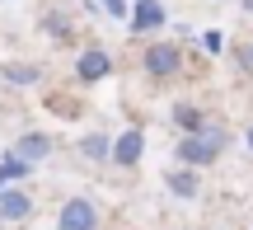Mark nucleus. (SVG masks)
I'll return each instance as SVG.
<instances>
[{
    "label": "nucleus",
    "instance_id": "f257e3e1",
    "mask_svg": "<svg viewBox=\"0 0 253 230\" xmlns=\"http://www.w3.org/2000/svg\"><path fill=\"white\" fill-rule=\"evenodd\" d=\"M230 146V132L225 127H207L202 122L197 132H183L178 141V165H192V169H211Z\"/></svg>",
    "mask_w": 253,
    "mask_h": 230
},
{
    "label": "nucleus",
    "instance_id": "f03ea898",
    "mask_svg": "<svg viewBox=\"0 0 253 230\" xmlns=\"http://www.w3.org/2000/svg\"><path fill=\"white\" fill-rule=\"evenodd\" d=\"M141 71L145 75H155V80H173V75L183 71V52L173 43H150L141 52Z\"/></svg>",
    "mask_w": 253,
    "mask_h": 230
},
{
    "label": "nucleus",
    "instance_id": "7ed1b4c3",
    "mask_svg": "<svg viewBox=\"0 0 253 230\" xmlns=\"http://www.w3.org/2000/svg\"><path fill=\"white\" fill-rule=\"evenodd\" d=\"M56 230H99V202L94 197H71L56 216Z\"/></svg>",
    "mask_w": 253,
    "mask_h": 230
},
{
    "label": "nucleus",
    "instance_id": "20e7f679",
    "mask_svg": "<svg viewBox=\"0 0 253 230\" xmlns=\"http://www.w3.org/2000/svg\"><path fill=\"white\" fill-rule=\"evenodd\" d=\"M141 155H145V132L141 127H122V137L108 146V160L118 169H136V165H141Z\"/></svg>",
    "mask_w": 253,
    "mask_h": 230
},
{
    "label": "nucleus",
    "instance_id": "39448f33",
    "mask_svg": "<svg viewBox=\"0 0 253 230\" xmlns=\"http://www.w3.org/2000/svg\"><path fill=\"white\" fill-rule=\"evenodd\" d=\"M126 19H131L136 33H160V28L169 24V9H164V0H136V5L126 9Z\"/></svg>",
    "mask_w": 253,
    "mask_h": 230
},
{
    "label": "nucleus",
    "instance_id": "423d86ee",
    "mask_svg": "<svg viewBox=\"0 0 253 230\" xmlns=\"http://www.w3.org/2000/svg\"><path fill=\"white\" fill-rule=\"evenodd\" d=\"M75 75H80L84 85L108 80V75H113V56L103 52V47H89V52H80V56H75Z\"/></svg>",
    "mask_w": 253,
    "mask_h": 230
},
{
    "label": "nucleus",
    "instance_id": "0eeeda50",
    "mask_svg": "<svg viewBox=\"0 0 253 230\" xmlns=\"http://www.w3.org/2000/svg\"><path fill=\"white\" fill-rule=\"evenodd\" d=\"M164 188H169L173 197H183V202H192V197L202 193V174L192 165H178V169H164Z\"/></svg>",
    "mask_w": 253,
    "mask_h": 230
},
{
    "label": "nucleus",
    "instance_id": "6e6552de",
    "mask_svg": "<svg viewBox=\"0 0 253 230\" xmlns=\"http://www.w3.org/2000/svg\"><path fill=\"white\" fill-rule=\"evenodd\" d=\"M33 212V197L24 193V188H0V226H9V221H24V216Z\"/></svg>",
    "mask_w": 253,
    "mask_h": 230
},
{
    "label": "nucleus",
    "instance_id": "1a4fd4ad",
    "mask_svg": "<svg viewBox=\"0 0 253 230\" xmlns=\"http://www.w3.org/2000/svg\"><path fill=\"white\" fill-rule=\"evenodd\" d=\"M9 150H14V155H24L28 165H42V160L52 155V137H47V132H19V141H14Z\"/></svg>",
    "mask_w": 253,
    "mask_h": 230
},
{
    "label": "nucleus",
    "instance_id": "9d476101",
    "mask_svg": "<svg viewBox=\"0 0 253 230\" xmlns=\"http://www.w3.org/2000/svg\"><path fill=\"white\" fill-rule=\"evenodd\" d=\"M33 169H38V165H28L24 155H14V150H5V155H0V188H5V184H19V179H28Z\"/></svg>",
    "mask_w": 253,
    "mask_h": 230
},
{
    "label": "nucleus",
    "instance_id": "9b49d317",
    "mask_svg": "<svg viewBox=\"0 0 253 230\" xmlns=\"http://www.w3.org/2000/svg\"><path fill=\"white\" fill-rule=\"evenodd\" d=\"M0 75H5L9 85H38V80H42V66H33V61H5Z\"/></svg>",
    "mask_w": 253,
    "mask_h": 230
},
{
    "label": "nucleus",
    "instance_id": "f8f14e48",
    "mask_svg": "<svg viewBox=\"0 0 253 230\" xmlns=\"http://www.w3.org/2000/svg\"><path fill=\"white\" fill-rule=\"evenodd\" d=\"M173 122H178L183 132H197L202 122H207V113H202L197 103H173Z\"/></svg>",
    "mask_w": 253,
    "mask_h": 230
},
{
    "label": "nucleus",
    "instance_id": "ddd939ff",
    "mask_svg": "<svg viewBox=\"0 0 253 230\" xmlns=\"http://www.w3.org/2000/svg\"><path fill=\"white\" fill-rule=\"evenodd\" d=\"M108 146H113V141L103 137V132H89V137H80V150H84L89 160H108Z\"/></svg>",
    "mask_w": 253,
    "mask_h": 230
},
{
    "label": "nucleus",
    "instance_id": "4468645a",
    "mask_svg": "<svg viewBox=\"0 0 253 230\" xmlns=\"http://www.w3.org/2000/svg\"><path fill=\"white\" fill-rule=\"evenodd\" d=\"M230 61H235L239 75H253V43H235L230 47Z\"/></svg>",
    "mask_w": 253,
    "mask_h": 230
},
{
    "label": "nucleus",
    "instance_id": "2eb2a0df",
    "mask_svg": "<svg viewBox=\"0 0 253 230\" xmlns=\"http://www.w3.org/2000/svg\"><path fill=\"white\" fill-rule=\"evenodd\" d=\"M42 33H52V38H71V24H66L61 9H47V14H42Z\"/></svg>",
    "mask_w": 253,
    "mask_h": 230
},
{
    "label": "nucleus",
    "instance_id": "dca6fc26",
    "mask_svg": "<svg viewBox=\"0 0 253 230\" xmlns=\"http://www.w3.org/2000/svg\"><path fill=\"white\" fill-rule=\"evenodd\" d=\"M103 9H108L113 19H126V9H131V5H126V0H103Z\"/></svg>",
    "mask_w": 253,
    "mask_h": 230
},
{
    "label": "nucleus",
    "instance_id": "f3484780",
    "mask_svg": "<svg viewBox=\"0 0 253 230\" xmlns=\"http://www.w3.org/2000/svg\"><path fill=\"white\" fill-rule=\"evenodd\" d=\"M202 47H207V52H220V47H225V38H220V33H202Z\"/></svg>",
    "mask_w": 253,
    "mask_h": 230
},
{
    "label": "nucleus",
    "instance_id": "a211bd4d",
    "mask_svg": "<svg viewBox=\"0 0 253 230\" xmlns=\"http://www.w3.org/2000/svg\"><path fill=\"white\" fill-rule=\"evenodd\" d=\"M244 141H249V150H253V127H249V132H244Z\"/></svg>",
    "mask_w": 253,
    "mask_h": 230
}]
</instances>
